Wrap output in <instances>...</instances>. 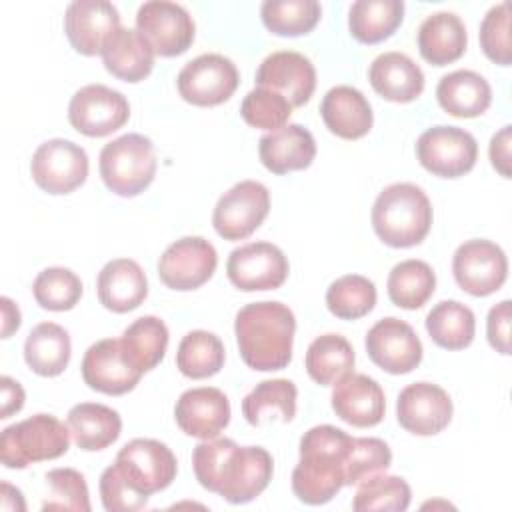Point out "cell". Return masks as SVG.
<instances>
[{"instance_id":"27","label":"cell","mask_w":512,"mask_h":512,"mask_svg":"<svg viewBox=\"0 0 512 512\" xmlns=\"http://www.w3.org/2000/svg\"><path fill=\"white\" fill-rule=\"evenodd\" d=\"M372 88L390 102H412L424 90V74L420 66L402 52H384L376 56L368 70Z\"/></svg>"},{"instance_id":"10","label":"cell","mask_w":512,"mask_h":512,"mask_svg":"<svg viewBox=\"0 0 512 512\" xmlns=\"http://www.w3.org/2000/svg\"><path fill=\"white\" fill-rule=\"evenodd\" d=\"M240 74L236 64L222 54H200L186 62L178 72L176 86L180 96L194 106H218L238 88Z\"/></svg>"},{"instance_id":"1","label":"cell","mask_w":512,"mask_h":512,"mask_svg":"<svg viewBox=\"0 0 512 512\" xmlns=\"http://www.w3.org/2000/svg\"><path fill=\"white\" fill-rule=\"evenodd\" d=\"M196 480L230 504L260 496L272 480L274 462L262 446H238L230 438H208L192 450Z\"/></svg>"},{"instance_id":"45","label":"cell","mask_w":512,"mask_h":512,"mask_svg":"<svg viewBox=\"0 0 512 512\" xmlns=\"http://www.w3.org/2000/svg\"><path fill=\"white\" fill-rule=\"evenodd\" d=\"M392 462V452L388 444L380 438H352L344 462V484H360L376 474L388 470Z\"/></svg>"},{"instance_id":"37","label":"cell","mask_w":512,"mask_h":512,"mask_svg":"<svg viewBox=\"0 0 512 512\" xmlns=\"http://www.w3.org/2000/svg\"><path fill=\"white\" fill-rule=\"evenodd\" d=\"M354 360V350L344 336L322 334L308 346L304 366L316 384L330 386L352 372Z\"/></svg>"},{"instance_id":"6","label":"cell","mask_w":512,"mask_h":512,"mask_svg":"<svg viewBox=\"0 0 512 512\" xmlns=\"http://www.w3.org/2000/svg\"><path fill=\"white\" fill-rule=\"evenodd\" d=\"M100 176L106 188L118 196H136L144 192L156 176L154 144L144 134H124L100 152Z\"/></svg>"},{"instance_id":"9","label":"cell","mask_w":512,"mask_h":512,"mask_svg":"<svg viewBox=\"0 0 512 512\" xmlns=\"http://www.w3.org/2000/svg\"><path fill=\"white\" fill-rule=\"evenodd\" d=\"M416 156L434 176L458 178L474 168L478 142L458 126H432L416 140Z\"/></svg>"},{"instance_id":"16","label":"cell","mask_w":512,"mask_h":512,"mask_svg":"<svg viewBox=\"0 0 512 512\" xmlns=\"http://www.w3.org/2000/svg\"><path fill=\"white\" fill-rule=\"evenodd\" d=\"M288 258L272 242H250L234 248L226 262L228 280L244 292L276 290L288 278Z\"/></svg>"},{"instance_id":"3","label":"cell","mask_w":512,"mask_h":512,"mask_svg":"<svg viewBox=\"0 0 512 512\" xmlns=\"http://www.w3.org/2000/svg\"><path fill=\"white\" fill-rule=\"evenodd\" d=\"M348 432L322 424L300 438V460L292 472L294 496L310 506L330 502L344 484V462L352 446Z\"/></svg>"},{"instance_id":"17","label":"cell","mask_w":512,"mask_h":512,"mask_svg":"<svg viewBox=\"0 0 512 512\" xmlns=\"http://www.w3.org/2000/svg\"><path fill=\"white\" fill-rule=\"evenodd\" d=\"M368 358L390 374H408L422 362V342L412 326L400 318L378 320L366 334Z\"/></svg>"},{"instance_id":"46","label":"cell","mask_w":512,"mask_h":512,"mask_svg":"<svg viewBox=\"0 0 512 512\" xmlns=\"http://www.w3.org/2000/svg\"><path fill=\"white\" fill-rule=\"evenodd\" d=\"M240 114L246 124L260 130H278L288 124V118L292 114V104L278 92L268 88H254L250 90L242 104Z\"/></svg>"},{"instance_id":"26","label":"cell","mask_w":512,"mask_h":512,"mask_svg":"<svg viewBox=\"0 0 512 512\" xmlns=\"http://www.w3.org/2000/svg\"><path fill=\"white\" fill-rule=\"evenodd\" d=\"M320 116L326 128L344 140L366 136L374 122V114L366 96L358 88L346 84L334 86L324 94Z\"/></svg>"},{"instance_id":"19","label":"cell","mask_w":512,"mask_h":512,"mask_svg":"<svg viewBox=\"0 0 512 512\" xmlns=\"http://www.w3.org/2000/svg\"><path fill=\"white\" fill-rule=\"evenodd\" d=\"M396 418L410 434L434 436L450 424L452 400L438 384L414 382L398 394Z\"/></svg>"},{"instance_id":"29","label":"cell","mask_w":512,"mask_h":512,"mask_svg":"<svg viewBox=\"0 0 512 512\" xmlns=\"http://www.w3.org/2000/svg\"><path fill=\"white\" fill-rule=\"evenodd\" d=\"M436 98L450 116L476 118L488 110L492 88L488 80L474 70H454L440 78Z\"/></svg>"},{"instance_id":"50","label":"cell","mask_w":512,"mask_h":512,"mask_svg":"<svg viewBox=\"0 0 512 512\" xmlns=\"http://www.w3.org/2000/svg\"><path fill=\"white\" fill-rule=\"evenodd\" d=\"M510 142H512V126H502L490 140V162L494 166L496 172H500V176L510 178Z\"/></svg>"},{"instance_id":"13","label":"cell","mask_w":512,"mask_h":512,"mask_svg":"<svg viewBox=\"0 0 512 512\" xmlns=\"http://www.w3.org/2000/svg\"><path fill=\"white\" fill-rule=\"evenodd\" d=\"M88 154L72 140L52 138L40 144L30 162L34 182L48 194H70L86 182Z\"/></svg>"},{"instance_id":"18","label":"cell","mask_w":512,"mask_h":512,"mask_svg":"<svg viewBox=\"0 0 512 512\" xmlns=\"http://www.w3.org/2000/svg\"><path fill=\"white\" fill-rule=\"evenodd\" d=\"M120 30V12L106 0H76L68 4L64 32L78 54H102L110 38Z\"/></svg>"},{"instance_id":"39","label":"cell","mask_w":512,"mask_h":512,"mask_svg":"<svg viewBox=\"0 0 512 512\" xmlns=\"http://www.w3.org/2000/svg\"><path fill=\"white\" fill-rule=\"evenodd\" d=\"M224 344L222 340L208 330L188 332L176 350L178 370L192 380L210 378L220 372L224 366Z\"/></svg>"},{"instance_id":"30","label":"cell","mask_w":512,"mask_h":512,"mask_svg":"<svg viewBox=\"0 0 512 512\" xmlns=\"http://www.w3.org/2000/svg\"><path fill=\"white\" fill-rule=\"evenodd\" d=\"M66 424L76 446L86 452L108 448L122 432L120 414L98 402H80L72 406Z\"/></svg>"},{"instance_id":"35","label":"cell","mask_w":512,"mask_h":512,"mask_svg":"<svg viewBox=\"0 0 512 512\" xmlns=\"http://www.w3.org/2000/svg\"><path fill=\"white\" fill-rule=\"evenodd\" d=\"M402 18V0H358L350 6L348 28L358 42L378 44L396 32Z\"/></svg>"},{"instance_id":"15","label":"cell","mask_w":512,"mask_h":512,"mask_svg":"<svg viewBox=\"0 0 512 512\" xmlns=\"http://www.w3.org/2000/svg\"><path fill=\"white\" fill-rule=\"evenodd\" d=\"M218 266L216 248L202 236H184L172 242L158 260L160 280L180 292L206 284Z\"/></svg>"},{"instance_id":"53","label":"cell","mask_w":512,"mask_h":512,"mask_svg":"<svg viewBox=\"0 0 512 512\" xmlns=\"http://www.w3.org/2000/svg\"><path fill=\"white\" fill-rule=\"evenodd\" d=\"M0 500H2V510H6V512H10V510L24 512L26 510V502H24L22 492L18 488L10 486L8 482L0 484Z\"/></svg>"},{"instance_id":"32","label":"cell","mask_w":512,"mask_h":512,"mask_svg":"<svg viewBox=\"0 0 512 512\" xmlns=\"http://www.w3.org/2000/svg\"><path fill=\"white\" fill-rule=\"evenodd\" d=\"M154 52L148 42L138 34V30L122 28L110 38L102 52L104 68L124 80V82H140L154 68Z\"/></svg>"},{"instance_id":"40","label":"cell","mask_w":512,"mask_h":512,"mask_svg":"<svg viewBox=\"0 0 512 512\" xmlns=\"http://www.w3.org/2000/svg\"><path fill=\"white\" fill-rule=\"evenodd\" d=\"M260 16L276 36H302L320 22L322 8L316 0H266L260 6Z\"/></svg>"},{"instance_id":"4","label":"cell","mask_w":512,"mask_h":512,"mask_svg":"<svg viewBox=\"0 0 512 512\" xmlns=\"http://www.w3.org/2000/svg\"><path fill=\"white\" fill-rule=\"evenodd\" d=\"M432 226V204L426 192L410 182L386 186L372 206V228L392 248L420 244Z\"/></svg>"},{"instance_id":"2","label":"cell","mask_w":512,"mask_h":512,"mask_svg":"<svg viewBox=\"0 0 512 512\" xmlns=\"http://www.w3.org/2000/svg\"><path fill=\"white\" fill-rule=\"evenodd\" d=\"M294 312L282 302H252L238 310L234 334L246 366L260 372L282 370L292 360Z\"/></svg>"},{"instance_id":"51","label":"cell","mask_w":512,"mask_h":512,"mask_svg":"<svg viewBox=\"0 0 512 512\" xmlns=\"http://www.w3.org/2000/svg\"><path fill=\"white\" fill-rule=\"evenodd\" d=\"M0 390H2V410H0V418H10L12 414L20 412L24 406V388L12 380L10 376H2L0 378Z\"/></svg>"},{"instance_id":"21","label":"cell","mask_w":512,"mask_h":512,"mask_svg":"<svg viewBox=\"0 0 512 512\" xmlns=\"http://www.w3.org/2000/svg\"><path fill=\"white\" fill-rule=\"evenodd\" d=\"M84 382L102 394L120 396L136 388L142 372L132 368L120 348V338H104L94 342L82 358Z\"/></svg>"},{"instance_id":"42","label":"cell","mask_w":512,"mask_h":512,"mask_svg":"<svg viewBox=\"0 0 512 512\" xmlns=\"http://www.w3.org/2000/svg\"><path fill=\"white\" fill-rule=\"evenodd\" d=\"M410 500H412V490L404 478L376 474L358 484V490L352 500V508L356 512H370V510L402 512L410 506Z\"/></svg>"},{"instance_id":"11","label":"cell","mask_w":512,"mask_h":512,"mask_svg":"<svg viewBox=\"0 0 512 512\" xmlns=\"http://www.w3.org/2000/svg\"><path fill=\"white\" fill-rule=\"evenodd\" d=\"M270 192L262 182L242 180L226 190L212 214V224L224 240L248 238L268 216Z\"/></svg>"},{"instance_id":"43","label":"cell","mask_w":512,"mask_h":512,"mask_svg":"<svg viewBox=\"0 0 512 512\" xmlns=\"http://www.w3.org/2000/svg\"><path fill=\"white\" fill-rule=\"evenodd\" d=\"M32 294L44 310L64 312L78 304L82 296V282L70 268L52 266L34 278Z\"/></svg>"},{"instance_id":"12","label":"cell","mask_w":512,"mask_h":512,"mask_svg":"<svg viewBox=\"0 0 512 512\" xmlns=\"http://www.w3.org/2000/svg\"><path fill=\"white\" fill-rule=\"evenodd\" d=\"M130 118L126 96L104 84H88L74 92L68 104L72 128L90 138H102L120 130Z\"/></svg>"},{"instance_id":"7","label":"cell","mask_w":512,"mask_h":512,"mask_svg":"<svg viewBox=\"0 0 512 512\" xmlns=\"http://www.w3.org/2000/svg\"><path fill=\"white\" fill-rule=\"evenodd\" d=\"M114 468L132 492L150 498L154 492L172 484L178 472V462L164 442L154 438H134L120 448Z\"/></svg>"},{"instance_id":"23","label":"cell","mask_w":512,"mask_h":512,"mask_svg":"<svg viewBox=\"0 0 512 512\" xmlns=\"http://www.w3.org/2000/svg\"><path fill=\"white\" fill-rule=\"evenodd\" d=\"M332 410L336 416L356 428H370L382 422L386 398L380 384L366 376L348 372L332 388Z\"/></svg>"},{"instance_id":"36","label":"cell","mask_w":512,"mask_h":512,"mask_svg":"<svg viewBox=\"0 0 512 512\" xmlns=\"http://www.w3.org/2000/svg\"><path fill=\"white\" fill-rule=\"evenodd\" d=\"M426 330L432 342L440 348L462 350L474 340L476 318L466 304L458 300H442L428 312Z\"/></svg>"},{"instance_id":"44","label":"cell","mask_w":512,"mask_h":512,"mask_svg":"<svg viewBox=\"0 0 512 512\" xmlns=\"http://www.w3.org/2000/svg\"><path fill=\"white\" fill-rule=\"evenodd\" d=\"M48 494L42 510L90 512V494L84 476L74 468H54L44 478Z\"/></svg>"},{"instance_id":"5","label":"cell","mask_w":512,"mask_h":512,"mask_svg":"<svg viewBox=\"0 0 512 512\" xmlns=\"http://www.w3.org/2000/svg\"><path fill=\"white\" fill-rule=\"evenodd\" d=\"M68 446V424L52 414H34L2 430L0 460L6 468H26L34 462L60 458Z\"/></svg>"},{"instance_id":"28","label":"cell","mask_w":512,"mask_h":512,"mask_svg":"<svg viewBox=\"0 0 512 512\" xmlns=\"http://www.w3.org/2000/svg\"><path fill=\"white\" fill-rule=\"evenodd\" d=\"M466 44V26L454 12H434L426 16L418 28L420 56L434 66H446L458 60Z\"/></svg>"},{"instance_id":"20","label":"cell","mask_w":512,"mask_h":512,"mask_svg":"<svg viewBox=\"0 0 512 512\" xmlns=\"http://www.w3.org/2000/svg\"><path fill=\"white\" fill-rule=\"evenodd\" d=\"M256 86L282 94L292 108L304 106L316 88V70L310 58L294 50L268 54L256 70Z\"/></svg>"},{"instance_id":"33","label":"cell","mask_w":512,"mask_h":512,"mask_svg":"<svg viewBox=\"0 0 512 512\" xmlns=\"http://www.w3.org/2000/svg\"><path fill=\"white\" fill-rule=\"evenodd\" d=\"M70 336L54 322L36 324L24 342V360L38 376H58L70 362Z\"/></svg>"},{"instance_id":"8","label":"cell","mask_w":512,"mask_h":512,"mask_svg":"<svg viewBox=\"0 0 512 512\" xmlns=\"http://www.w3.org/2000/svg\"><path fill=\"white\" fill-rule=\"evenodd\" d=\"M136 30L156 56L172 58L192 46L196 26L184 6L168 0H150L136 12Z\"/></svg>"},{"instance_id":"41","label":"cell","mask_w":512,"mask_h":512,"mask_svg":"<svg viewBox=\"0 0 512 512\" xmlns=\"http://www.w3.org/2000/svg\"><path fill=\"white\" fill-rule=\"evenodd\" d=\"M376 304V286L360 274H346L334 280L326 290L328 310L342 320H358Z\"/></svg>"},{"instance_id":"31","label":"cell","mask_w":512,"mask_h":512,"mask_svg":"<svg viewBox=\"0 0 512 512\" xmlns=\"http://www.w3.org/2000/svg\"><path fill=\"white\" fill-rule=\"evenodd\" d=\"M296 384L286 378L264 380L244 396L242 414L252 426H266L272 422L288 424L296 416Z\"/></svg>"},{"instance_id":"52","label":"cell","mask_w":512,"mask_h":512,"mask_svg":"<svg viewBox=\"0 0 512 512\" xmlns=\"http://www.w3.org/2000/svg\"><path fill=\"white\" fill-rule=\"evenodd\" d=\"M2 306V338H8L12 332L20 328V310L10 298H0Z\"/></svg>"},{"instance_id":"25","label":"cell","mask_w":512,"mask_h":512,"mask_svg":"<svg viewBox=\"0 0 512 512\" xmlns=\"http://www.w3.org/2000/svg\"><path fill=\"white\" fill-rule=\"evenodd\" d=\"M258 154L266 170L272 174H288L312 164L316 156V142L304 126L286 124L260 138Z\"/></svg>"},{"instance_id":"48","label":"cell","mask_w":512,"mask_h":512,"mask_svg":"<svg viewBox=\"0 0 512 512\" xmlns=\"http://www.w3.org/2000/svg\"><path fill=\"white\" fill-rule=\"evenodd\" d=\"M100 498L108 512H136L148 504L146 496H140L126 486L114 464L100 476Z\"/></svg>"},{"instance_id":"38","label":"cell","mask_w":512,"mask_h":512,"mask_svg":"<svg viewBox=\"0 0 512 512\" xmlns=\"http://www.w3.org/2000/svg\"><path fill=\"white\" fill-rule=\"evenodd\" d=\"M388 298L392 304L404 310L422 308L436 288V276L430 264L424 260H404L398 262L388 274Z\"/></svg>"},{"instance_id":"47","label":"cell","mask_w":512,"mask_h":512,"mask_svg":"<svg viewBox=\"0 0 512 512\" xmlns=\"http://www.w3.org/2000/svg\"><path fill=\"white\" fill-rule=\"evenodd\" d=\"M480 48L482 52L500 66L512 62L510 42V4L500 2L492 6L480 24Z\"/></svg>"},{"instance_id":"24","label":"cell","mask_w":512,"mask_h":512,"mask_svg":"<svg viewBox=\"0 0 512 512\" xmlns=\"http://www.w3.org/2000/svg\"><path fill=\"white\" fill-rule=\"evenodd\" d=\"M98 300L116 314L138 308L148 296V280L136 260L114 258L102 266L96 278Z\"/></svg>"},{"instance_id":"34","label":"cell","mask_w":512,"mask_h":512,"mask_svg":"<svg viewBox=\"0 0 512 512\" xmlns=\"http://www.w3.org/2000/svg\"><path fill=\"white\" fill-rule=\"evenodd\" d=\"M124 360L138 372L156 368L168 348V328L156 316L136 318L120 336Z\"/></svg>"},{"instance_id":"22","label":"cell","mask_w":512,"mask_h":512,"mask_svg":"<svg viewBox=\"0 0 512 512\" xmlns=\"http://www.w3.org/2000/svg\"><path fill=\"white\" fill-rule=\"evenodd\" d=\"M178 428L194 438H216L230 422V402L214 386L190 388L180 394L174 406Z\"/></svg>"},{"instance_id":"14","label":"cell","mask_w":512,"mask_h":512,"mask_svg":"<svg viewBox=\"0 0 512 512\" xmlns=\"http://www.w3.org/2000/svg\"><path fill=\"white\" fill-rule=\"evenodd\" d=\"M456 284L470 296H490L502 288L508 276L504 250L490 240H468L460 244L452 258Z\"/></svg>"},{"instance_id":"49","label":"cell","mask_w":512,"mask_h":512,"mask_svg":"<svg viewBox=\"0 0 512 512\" xmlns=\"http://www.w3.org/2000/svg\"><path fill=\"white\" fill-rule=\"evenodd\" d=\"M486 334L490 346L508 356L510 354V300H502L490 308L486 320Z\"/></svg>"}]
</instances>
